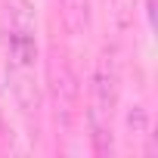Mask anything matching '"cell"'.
<instances>
[{
    "label": "cell",
    "mask_w": 158,
    "mask_h": 158,
    "mask_svg": "<svg viewBox=\"0 0 158 158\" xmlns=\"http://www.w3.org/2000/svg\"><path fill=\"white\" fill-rule=\"evenodd\" d=\"M6 62L13 96L22 112L37 109V16L31 0H6Z\"/></svg>",
    "instance_id": "cell-1"
},
{
    "label": "cell",
    "mask_w": 158,
    "mask_h": 158,
    "mask_svg": "<svg viewBox=\"0 0 158 158\" xmlns=\"http://www.w3.org/2000/svg\"><path fill=\"white\" fill-rule=\"evenodd\" d=\"M87 16H90V0H62V19L71 34L87 28Z\"/></svg>",
    "instance_id": "cell-3"
},
{
    "label": "cell",
    "mask_w": 158,
    "mask_h": 158,
    "mask_svg": "<svg viewBox=\"0 0 158 158\" xmlns=\"http://www.w3.org/2000/svg\"><path fill=\"white\" fill-rule=\"evenodd\" d=\"M115 102H118V62L112 53H106L96 65L93 74V93H90V133L96 139V149L106 152V136H112V115H115Z\"/></svg>",
    "instance_id": "cell-2"
}]
</instances>
